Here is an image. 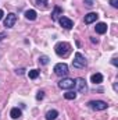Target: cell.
Wrapping results in <instances>:
<instances>
[{
	"label": "cell",
	"mask_w": 118,
	"mask_h": 120,
	"mask_svg": "<svg viewBox=\"0 0 118 120\" xmlns=\"http://www.w3.org/2000/svg\"><path fill=\"white\" fill-rule=\"evenodd\" d=\"M10 116H11L13 119H20V117L22 116V112H21V109H18V108H13L11 112H10Z\"/></svg>",
	"instance_id": "7c38bea8"
},
{
	"label": "cell",
	"mask_w": 118,
	"mask_h": 120,
	"mask_svg": "<svg viewBox=\"0 0 118 120\" xmlns=\"http://www.w3.org/2000/svg\"><path fill=\"white\" fill-rule=\"evenodd\" d=\"M3 15H4V13H3V10H0V20L3 18Z\"/></svg>",
	"instance_id": "484cf974"
},
{
	"label": "cell",
	"mask_w": 118,
	"mask_h": 120,
	"mask_svg": "<svg viewBox=\"0 0 118 120\" xmlns=\"http://www.w3.org/2000/svg\"><path fill=\"white\" fill-rule=\"evenodd\" d=\"M74 87H76V91H78V92H82V94H85V92L88 91L86 81H85V78H82V77H79V78L75 80V85H74Z\"/></svg>",
	"instance_id": "8992f818"
},
{
	"label": "cell",
	"mask_w": 118,
	"mask_h": 120,
	"mask_svg": "<svg viewBox=\"0 0 118 120\" xmlns=\"http://www.w3.org/2000/svg\"><path fill=\"white\" fill-rule=\"evenodd\" d=\"M36 17H38V14H36L35 10H28V11H25V18H27V20L33 21V20H36Z\"/></svg>",
	"instance_id": "5bb4252c"
},
{
	"label": "cell",
	"mask_w": 118,
	"mask_h": 120,
	"mask_svg": "<svg viewBox=\"0 0 118 120\" xmlns=\"http://www.w3.org/2000/svg\"><path fill=\"white\" fill-rule=\"evenodd\" d=\"M57 116H59V112L57 110H49L47 113H46V120H56L57 119Z\"/></svg>",
	"instance_id": "9a60e30c"
},
{
	"label": "cell",
	"mask_w": 118,
	"mask_h": 120,
	"mask_svg": "<svg viewBox=\"0 0 118 120\" xmlns=\"http://www.w3.org/2000/svg\"><path fill=\"white\" fill-rule=\"evenodd\" d=\"M57 75L60 77H65L67 74H68V66L65 64V63H57L56 66H54V70H53Z\"/></svg>",
	"instance_id": "277c9868"
},
{
	"label": "cell",
	"mask_w": 118,
	"mask_h": 120,
	"mask_svg": "<svg viewBox=\"0 0 118 120\" xmlns=\"http://www.w3.org/2000/svg\"><path fill=\"white\" fill-rule=\"evenodd\" d=\"M74 85H75V80L72 78H62L61 81H59V88L61 90H71L74 88Z\"/></svg>",
	"instance_id": "5b68a950"
},
{
	"label": "cell",
	"mask_w": 118,
	"mask_h": 120,
	"mask_svg": "<svg viewBox=\"0 0 118 120\" xmlns=\"http://www.w3.org/2000/svg\"><path fill=\"white\" fill-rule=\"evenodd\" d=\"M15 22H17V15H15L14 13L7 14V17L4 18V27H6V28H13Z\"/></svg>",
	"instance_id": "52a82bcc"
},
{
	"label": "cell",
	"mask_w": 118,
	"mask_h": 120,
	"mask_svg": "<svg viewBox=\"0 0 118 120\" xmlns=\"http://www.w3.org/2000/svg\"><path fill=\"white\" fill-rule=\"evenodd\" d=\"M72 66H74L75 68H83V67L86 66V59H85V56H83L82 53L76 52V53H75V56H74Z\"/></svg>",
	"instance_id": "7a4b0ae2"
},
{
	"label": "cell",
	"mask_w": 118,
	"mask_h": 120,
	"mask_svg": "<svg viewBox=\"0 0 118 120\" xmlns=\"http://www.w3.org/2000/svg\"><path fill=\"white\" fill-rule=\"evenodd\" d=\"M54 52H56V55L60 56V57H67L71 53V45L68 42H59L54 46Z\"/></svg>",
	"instance_id": "6da1fadb"
},
{
	"label": "cell",
	"mask_w": 118,
	"mask_h": 120,
	"mask_svg": "<svg viewBox=\"0 0 118 120\" xmlns=\"http://www.w3.org/2000/svg\"><path fill=\"white\" fill-rule=\"evenodd\" d=\"M111 63H113L114 66H117V64H118V63H117V57H113V59H111Z\"/></svg>",
	"instance_id": "cb8c5ba5"
},
{
	"label": "cell",
	"mask_w": 118,
	"mask_h": 120,
	"mask_svg": "<svg viewBox=\"0 0 118 120\" xmlns=\"http://www.w3.org/2000/svg\"><path fill=\"white\" fill-rule=\"evenodd\" d=\"M24 73V70L22 68H20V70H17V74H22Z\"/></svg>",
	"instance_id": "d4e9b609"
},
{
	"label": "cell",
	"mask_w": 118,
	"mask_h": 120,
	"mask_svg": "<svg viewBox=\"0 0 118 120\" xmlns=\"http://www.w3.org/2000/svg\"><path fill=\"white\" fill-rule=\"evenodd\" d=\"M88 105L93 110H106L107 106H108L107 102H104V101H90Z\"/></svg>",
	"instance_id": "3957f363"
},
{
	"label": "cell",
	"mask_w": 118,
	"mask_h": 120,
	"mask_svg": "<svg viewBox=\"0 0 118 120\" xmlns=\"http://www.w3.org/2000/svg\"><path fill=\"white\" fill-rule=\"evenodd\" d=\"M59 15H62V10L60 8L59 6H56V7H54V10H53V13H52V20H53V21H56V20L59 18Z\"/></svg>",
	"instance_id": "4fadbf2b"
},
{
	"label": "cell",
	"mask_w": 118,
	"mask_h": 120,
	"mask_svg": "<svg viewBox=\"0 0 118 120\" xmlns=\"http://www.w3.org/2000/svg\"><path fill=\"white\" fill-rule=\"evenodd\" d=\"M35 3H36V6H38L39 8H42V10H45V8L47 7V0H36Z\"/></svg>",
	"instance_id": "ac0fdd59"
},
{
	"label": "cell",
	"mask_w": 118,
	"mask_h": 120,
	"mask_svg": "<svg viewBox=\"0 0 118 120\" xmlns=\"http://www.w3.org/2000/svg\"><path fill=\"white\" fill-rule=\"evenodd\" d=\"M43 98H45V92H43V91H39L38 95H36V99H38V101H42Z\"/></svg>",
	"instance_id": "ffe728a7"
},
{
	"label": "cell",
	"mask_w": 118,
	"mask_h": 120,
	"mask_svg": "<svg viewBox=\"0 0 118 120\" xmlns=\"http://www.w3.org/2000/svg\"><path fill=\"white\" fill-rule=\"evenodd\" d=\"M83 1H85V4L89 6V7H92V6L94 4V1H93V0H83Z\"/></svg>",
	"instance_id": "7402d4cb"
},
{
	"label": "cell",
	"mask_w": 118,
	"mask_h": 120,
	"mask_svg": "<svg viewBox=\"0 0 118 120\" xmlns=\"http://www.w3.org/2000/svg\"><path fill=\"white\" fill-rule=\"evenodd\" d=\"M92 82L93 84H101L103 82V74H100V73H96V74H93L92 75Z\"/></svg>",
	"instance_id": "8fae6325"
},
{
	"label": "cell",
	"mask_w": 118,
	"mask_h": 120,
	"mask_svg": "<svg viewBox=\"0 0 118 120\" xmlns=\"http://www.w3.org/2000/svg\"><path fill=\"white\" fill-rule=\"evenodd\" d=\"M99 18V14L97 13H89L85 15V24H92V22H96Z\"/></svg>",
	"instance_id": "9c48e42d"
},
{
	"label": "cell",
	"mask_w": 118,
	"mask_h": 120,
	"mask_svg": "<svg viewBox=\"0 0 118 120\" xmlns=\"http://www.w3.org/2000/svg\"><path fill=\"white\" fill-rule=\"evenodd\" d=\"M6 36H7V35H6L4 32H0V41H3V39H4Z\"/></svg>",
	"instance_id": "603a6c76"
},
{
	"label": "cell",
	"mask_w": 118,
	"mask_h": 120,
	"mask_svg": "<svg viewBox=\"0 0 118 120\" xmlns=\"http://www.w3.org/2000/svg\"><path fill=\"white\" fill-rule=\"evenodd\" d=\"M49 57H47V56H45V55H43V56H40V57H39V63H40V64H43V66H46V64H47V63H49Z\"/></svg>",
	"instance_id": "d6986e66"
},
{
	"label": "cell",
	"mask_w": 118,
	"mask_h": 120,
	"mask_svg": "<svg viewBox=\"0 0 118 120\" xmlns=\"http://www.w3.org/2000/svg\"><path fill=\"white\" fill-rule=\"evenodd\" d=\"M94 30L97 34H106L107 32V24H104V22H99V24H96V27H94Z\"/></svg>",
	"instance_id": "30bf717a"
},
{
	"label": "cell",
	"mask_w": 118,
	"mask_h": 120,
	"mask_svg": "<svg viewBox=\"0 0 118 120\" xmlns=\"http://www.w3.org/2000/svg\"><path fill=\"white\" fill-rule=\"evenodd\" d=\"M64 98L68 99V101H74V99L76 98V92H75V91H68V92L64 94Z\"/></svg>",
	"instance_id": "2e32d148"
},
{
	"label": "cell",
	"mask_w": 118,
	"mask_h": 120,
	"mask_svg": "<svg viewBox=\"0 0 118 120\" xmlns=\"http://www.w3.org/2000/svg\"><path fill=\"white\" fill-rule=\"evenodd\" d=\"M110 4H111V7L118 8V0H110Z\"/></svg>",
	"instance_id": "44dd1931"
},
{
	"label": "cell",
	"mask_w": 118,
	"mask_h": 120,
	"mask_svg": "<svg viewBox=\"0 0 118 120\" xmlns=\"http://www.w3.org/2000/svg\"><path fill=\"white\" fill-rule=\"evenodd\" d=\"M60 24H61V27H64L65 30H71L72 27H74V22H72V20H69V18H67V17H64V15H61L60 17Z\"/></svg>",
	"instance_id": "ba28073f"
},
{
	"label": "cell",
	"mask_w": 118,
	"mask_h": 120,
	"mask_svg": "<svg viewBox=\"0 0 118 120\" xmlns=\"http://www.w3.org/2000/svg\"><path fill=\"white\" fill-rule=\"evenodd\" d=\"M28 75H29V78H31V80H36V78L39 77V70H36V68L31 70L29 73H28Z\"/></svg>",
	"instance_id": "e0dca14e"
}]
</instances>
